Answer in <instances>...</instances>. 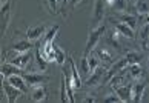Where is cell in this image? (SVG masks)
Returning a JSON list of instances; mask_svg holds the SVG:
<instances>
[{
  "mask_svg": "<svg viewBox=\"0 0 149 103\" xmlns=\"http://www.w3.org/2000/svg\"><path fill=\"white\" fill-rule=\"evenodd\" d=\"M104 31H106V26H104L103 23L100 25H97L95 28H92L91 32H89V35H88V42H86V48H85V56H88L94 48L97 46V43L100 42L102 39V35L104 34Z\"/></svg>",
  "mask_w": 149,
  "mask_h": 103,
  "instance_id": "6da1fadb",
  "label": "cell"
},
{
  "mask_svg": "<svg viewBox=\"0 0 149 103\" xmlns=\"http://www.w3.org/2000/svg\"><path fill=\"white\" fill-rule=\"evenodd\" d=\"M106 72H108L106 66H102L100 65L95 71H92L89 75H88L86 85L89 86V88H95V86H98V85H103L104 77H106Z\"/></svg>",
  "mask_w": 149,
  "mask_h": 103,
  "instance_id": "7a4b0ae2",
  "label": "cell"
},
{
  "mask_svg": "<svg viewBox=\"0 0 149 103\" xmlns=\"http://www.w3.org/2000/svg\"><path fill=\"white\" fill-rule=\"evenodd\" d=\"M31 60H32V52L26 51V52H17V56L14 58H11L9 62L13 65H15V66H19L20 69H26Z\"/></svg>",
  "mask_w": 149,
  "mask_h": 103,
  "instance_id": "3957f363",
  "label": "cell"
},
{
  "mask_svg": "<svg viewBox=\"0 0 149 103\" xmlns=\"http://www.w3.org/2000/svg\"><path fill=\"white\" fill-rule=\"evenodd\" d=\"M69 65H71V77H68V75H66V77H68L69 83L72 85L74 89H80L81 85H83V82H81V74L79 72V69H77L72 58H69Z\"/></svg>",
  "mask_w": 149,
  "mask_h": 103,
  "instance_id": "277c9868",
  "label": "cell"
},
{
  "mask_svg": "<svg viewBox=\"0 0 149 103\" xmlns=\"http://www.w3.org/2000/svg\"><path fill=\"white\" fill-rule=\"evenodd\" d=\"M2 91L5 93V95H6V99H8L9 103H14L22 94H23V91H20L19 88L13 86L9 82H6V83H3V85H2Z\"/></svg>",
  "mask_w": 149,
  "mask_h": 103,
  "instance_id": "5b68a950",
  "label": "cell"
},
{
  "mask_svg": "<svg viewBox=\"0 0 149 103\" xmlns=\"http://www.w3.org/2000/svg\"><path fill=\"white\" fill-rule=\"evenodd\" d=\"M148 88L146 82H139L137 80L135 83H132L131 86V94H132V102H141L143 100V95H145V89Z\"/></svg>",
  "mask_w": 149,
  "mask_h": 103,
  "instance_id": "8992f818",
  "label": "cell"
},
{
  "mask_svg": "<svg viewBox=\"0 0 149 103\" xmlns=\"http://www.w3.org/2000/svg\"><path fill=\"white\" fill-rule=\"evenodd\" d=\"M25 82L28 83V86H37V85H43L49 80V75L45 74H34V72H29V74H25L23 75Z\"/></svg>",
  "mask_w": 149,
  "mask_h": 103,
  "instance_id": "52a82bcc",
  "label": "cell"
},
{
  "mask_svg": "<svg viewBox=\"0 0 149 103\" xmlns=\"http://www.w3.org/2000/svg\"><path fill=\"white\" fill-rule=\"evenodd\" d=\"M45 34H46V26H45V25L29 26V28L26 29V37H28V40H31V42L38 40L40 37H43Z\"/></svg>",
  "mask_w": 149,
  "mask_h": 103,
  "instance_id": "ba28073f",
  "label": "cell"
},
{
  "mask_svg": "<svg viewBox=\"0 0 149 103\" xmlns=\"http://www.w3.org/2000/svg\"><path fill=\"white\" fill-rule=\"evenodd\" d=\"M48 99V91L43 85H37V86H32V91H31V100L36 102V103H40V102H45Z\"/></svg>",
  "mask_w": 149,
  "mask_h": 103,
  "instance_id": "9c48e42d",
  "label": "cell"
},
{
  "mask_svg": "<svg viewBox=\"0 0 149 103\" xmlns=\"http://www.w3.org/2000/svg\"><path fill=\"white\" fill-rule=\"evenodd\" d=\"M114 26H115V29H117L121 35L126 37V39H135L134 28H131L128 23H125V22L118 20V22H115V23H114Z\"/></svg>",
  "mask_w": 149,
  "mask_h": 103,
  "instance_id": "30bf717a",
  "label": "cell"
},
{
  "mask_svg": "<svg viewBox=\"0 0 149 103\" xmlns=\"http://www.w3.org/2000/svg\"><path fill=\"white\" fill-rule=\"evenodd\" d=\"M8 82L13 86H15V88H19L20 91H23V93L28 91V83L25 82V79H23V75H22V74L11 75V77H8Z\"/></svg>",
  "mask_w": 149,
  "mask_h": 103,
  "instance_id": "8fae6325",
  "label": "cell"
},
{
  "mask_svg": "<svg viewBox=\"0 0 149 103\" xmlns=\"http://www.w3.org/2000/svg\"><path fill=\"white\" fill-rule=\"evenodd\" d=\"M131 86H132V85H121V86H117V88H114V91H115V94H117L123 102H132Z\"/></svg>",
  "mask_w": 149,
  "mask_h": 103,
  "instance_id": "7c38bea8",
  "label": "cell"
},
{
  "mask_svg": "<svg viewBox=\"0 0 149 103\" xmlns=\"http://www.w3.org/2000/svg\"><path fill=\"white\" fill-rule=\"evenodd\" d=\"M14 74H22V69L19 66H15V65L13 63H2V80L3 79H8L11 77V75Z\"/></svg>",
  "mask_w": 149,
  "mask_h": 103,
  "instance_id": "4fadbf2b",
  "label": "cell"
},
{
  "mask_svg": "<svg viewBox=\"0 0 149 103\" xmlns=\"http://www.w3.org/2000/svg\"><path fill=\"white\" fill-rule=\"evenodd\" d=\"M11 5L9 2H6L5 5H2V34H5L8 29V25H9V13H11Z\"/></svg>",
  "mask_w": 149,
  "mask_h": 103,
  "instance_id": "5bb4252c",
  "label": "cell"
},
{
  "mask_svg": "<svg viewBox=\"0 0 149 103\" xmlns=\"http://www.w3.org/2000/svg\"><path fill=\"white\" fill-rule=\"evenodd\" d=\"M103 13H104V5L103 0H95V8H94V25H100V22L103 19Z\"/></svg>",
  "mask_w": 149,
  "mask_h": 103,
  "instance_id": "9a60e30c",
  "label": "cell"
},
{
  "mask_svg": "<svg viewBox=\"0 0 149 103\" xmlns=\"http://www.w3.org/2000/svg\"><path fill=\"white\" fill-rule=\"evenodd\" d=\"M95 56L100 58V62H103L104 63V66H111V65H114V56L109 51H106V49H98L97 52H95Z\"/></svg>",
  "mask_w": 149,
  "mask_h": 103,
  "instance_id": "2e32d148",
  "label": "cell"
},
{
  "mask_svg": "<svg viewBox=\"0 0 149 103\" xmlns=\"http://www.w3.org/2000/svg\"><path fill=\"white\" fill-rule=\"evenodd\" d=\"M126 71V69H125ZM125 71H120L114 75V77L109 80V85H111V88H117V86H121V85H126L128 82H126V75H125Z\"/></svg>",
  "mask_w": 149,
  "mask_h": 103,
  "instance_id": "e0dca14e",
  "label": "cell"
},
{
  "mask_svg": "<svg viewBox=\"0 0 149 103\" xmlns=\"http://www.w3.org/2000/svg\"><path fill=\"white\" fill-rule=\"evenodd\" d=\"M135 11L141 17H146L149 14V2L148 0H135Z\"/></svg>",
  "mask_w": 149,
  "mask_h": 103,
  "instance_id": "ac0fdd59",
  "label": "cell"
},
{
  "mask_svg": "<svg viewBox=\"0 0 149 103\" xmlns=\"http://www.w3.org/2000/svg\"><path fill=\"white\" fill-rule=\"evenodd\" d=\"M140 43H141V46L145 48V49L149 48V23L143 25V28L140 31Z\"/></svg>",
  "mask_w": 149,
  "mask_h": 103,
  "instance_id": "d6986e66",
  "label": "cell"
},
{
  "mask_svg": "<svg viewBox=\"0 0 149 103\" xmlns=\"http://www.w3.org/2000/svg\"><path fill=\"white\" fill-rule=\"evenodd\" d=\"M129 75L134 80H139L143 77V68L140 66V63H135V65H129Z\"/></svg>",
  "mask_w": 149,
  "mask_h": 103,
  "instance_id": "ffe728a7",
  "label": "cell"
},
{
  "mask_svg": "<svg viewBox=\"0 0 149 103\" xmlns=\"http://www.w3.org/2000/svg\"><path fill=\"white\" fill-rule=\"evenodd\" d=\"M118 20L125 22V23H128L131 28H135V26H137V17H135L134 14H129V13L120 14V15H118Z\"/></svg>",
  "mask_w": 149,
  "mask_h": 103,
  "instance_id": "44dd1931",
  "label": "cell"
},
{
  "mask_svg": "<svg viewBox=\"0 0 149 103\" xmlns=\"http://www.w3.org/2000/svg\"><path fill=\"white\" fill-rule=\"evenodd\" d=\"M60 100L69 102L68 100V89H66V74H62V80H60Z\"/></svg>",
  "mask_w": 149,
  "mask_h": 103,
  "instance_id": "7402d4cb",
  "label": "cell"
},
{
  "mask_svg": "<svg viewBox=\"0 0 149 103\" xmlns=\"http://www.w3.org/2000/svg\"><path fill=\"white\" fill-rule=\"evenodd\" d=\"M118 34L120 32L117 29H114L111 34L108 35V43L111 45L112 48H115V49H120V43H118Z\"/></svg>",
  "mask_w": 149,
  "mask_h": 103,
  "instance_id": "603a6c76",
  "label": "cell"
},
{
  "mask_svg": "<svg viewBox=\"0 0 149 103\" xmlns=\"http://www.w3.org/2000/svg\"><path fill=\"white\" fill-rule=\"evenodd\" d=\"M60 29V26L58 25H54L52 28H49L46 31V34L43 35V42H52L54 39H56V35H57V32Z\"/></svg>",
  "mask_w": 149,
  "mask_h": 103,
  "instance_id": "cb8c5ba5",
  "label": "cell"
},
{
  "mask_svg": "<svg viewBox=\"0 0 149 103\" xmlns=\"http://www.w3.org/2000/svg\"><path fill=\"white\" fill-rule=\"evenodd\" d=\"M54 49H56V62L62 66V65H65V62H66V54L58 45H56V43H54Z\"/></svg>",
  "mask_w": 149,
  "mask_h": 103,
  "instance_id": "d4e9b609",
  "label": "cell"
},
{
  "mask_svg": "<svg viewBox=\"0 0 149 103\" xmlns=\"http://www.w3.org/2000/svg\"><path fill=\"white\" fill-rule=\"evenodd\" d=\"M31 48H32V45L29 42H19L13 46V49L15 52H26V51H31Z\"/></svg>",
  "mask_w": 149,
  "mask_h": 103,
  "instance_id": "484cf974",
  "label": "cell"
},
{
  "mask_svg": "<svg viewBox=\"0 0 149 103\" xmlns=\"http://www.w3.org/2000/svg\"><path fill=\"white\" fill-rule=\"evenodd\" d=\"M126 58H128L129 65H135V63H140L141 54L137 52V51H128L126 52Z\"/></svg>",
  "mask_w": 149,
  "mask_h": 103,
  "instance_id": "4316f807",
  "label": "cell"
},
{
  "mask_svg": "<svg viewBox=\"0 0 149 103\" xmlns=\"http://www.w3.org/2000/svg\"><path fill=\"white\" fill-rule=\"evenodd\" d=\"M58 2L60 0H45V5L49 11V14H57L58 13Z\"/></svg>",
  "mask_w": 149,
  "mask_h": 103,
  "instance_id": "83f0119b",
  "label": "cell"
},
{
  "mask_svg": "<svg viewBox=\"0 0 149 103\" xmlns=\"http://www.w3.org/2000/svg\"><path fill=\"white\" fill-rule=\"evenodd\" d=\"M88 63H89V71L92 72V71H95V69L100 66V58H98L97 56H89L88 57Z\"/></svg>",
  "mask_w": 149,
  "mask_h": 103,
  "instance_id": "f1b7e54d",
  "label": "cell"
},
{
  "mask_svg": "<svg viewBox=\"0 0 149 103\" xmlns=\"http://www.w3.org/2000/svg\"><path fill=\"white\" fill-rule=\"evenodd\" d=\"M80 71H81V75H89V74H91V71H89V63H88V56H83V58H81Z\"/></svg>",
  "mask_w": 149,
  "mask_h": 103,
  "instance_id": "f546056e",
  "label": "cell"
},
{
  "mask_svg": "<svg viewBox=\"0 0 149 103\" xmlns=\"http://www.w3.org/2000/svg\"><path fill=\"white\" fill-rule=\"evenodd\" d=\"M126 2H129V0H115L114 8L117 9V11H126V9H128V5H126Z\"/></svg>",
  "mask_w": 149,
  "mask_h": 103,
  "instance_id": "4dcf8cb0",
  "label": "cell"
},
{
  "mask_svg": "<svg viewBox=\"0 0 149 103\" xmlns=\"http://www.w3.org/2000/svg\"><path fill=\"white\" fill-rule=\"evenodd\" d=\"M104 102L106 103H117V102H123L120 99V97L115 94V95H109V97H106V99H104Z\"/></svg>",
  "mask_w": 149,
  "mask_h": 103,
  "instance_id": "1f68e13d",
  "label": "cell"
},
{
  "mask_svg": "<svg viewBox=\"0 0 149 103\" xmlns=\"http://www.w3.org/2000/svg\"><path fill=\"white\" fill-rule=\"evenodd\" d=\"M68 3H69V6L72 8V9H75V8H79L80 5L83 3V0H69Z\"/></svg>",
  "mask_w": 149,
  "mask_h": 103,
  "instance_id": "d6a6232c",
  "label": "cell"
},
{
  "mask_svg": "<svg viewBox=\"0 0 149 103\" xmlns=\"http://www.w3.org/2000/svg\"><path fill=\"white\" fill-rule=\"evenodd\" d=\"M83 102H85V103H88V102H91V103H92V102H97V99H94V97H85Z\"/></svg>",
  "mask_w": 149,
  "mask_h": 103,
  "instance_id": "836d02e7",
  "label": "cell"
},
{
  "mask_svg": "<svg viewBox=\"0 0 149 103\" xmlns=\"http://www.w3.org/2000/svg\"><path fill=\"white\" fill-rule=\"evenodd\" d=\"M104 2H106L109 6H114V3H115V0H104Z\"/></svg>",
  "mask_w": 149,
  "mask_h": 103,
  "instance_id": "e575fe53",
  "label": "cell"
},
{
  "mask_svg": "<svg viewBox=\"0 0 149 103\" xmlns=\"http://www.w3.org/2000/svg\"><path fill=\"white\" fill-rule=\"evenodd\" d=\"M68 2H69V0H62V5H63V6H65V5L68 3Z\"/></svg>",
  "mask_w": 149,
  "mask_h": 103,
  "instance_id": "d590c367",
  "label": "cell"
},
{
  "mask_svg": "<svg viewBox=\"0 0 149 103\" xmlns=\"http://www.w3.org/2000/svg\"><path fill=\"white\" fill-rule=\"evenodd\" d=\"M146 23H149V14L146 15Z\"/></svg>",
  "mask_w": 149,
  "mask_h": 103,
  "instance_id": "8d00e7d4",
  "label": "cell"
},
{
  "mask_svg": "<svg viewBox=\"0 0 149 103\" xmlns=\"http://www.w3.org/2000/svg\"><path fill=\"white\" fill-rule=\"evenodd\" d=\"M6 2H9V0H2V5H5V3H6Z\"/></svg>",
  "mask_w": 149,
  "mask_h": 103,
  "instance_id": "74e56055",
  "label": "cell"
},
{
  "mask_svg": "<svg viewBox=\"0 0 149 103\" xmlns=\"http://www.w3.org/2000/svg\"><path fill=\"white\" fill-rule=\"evenodd\" d=\"M148 69H149V57H148Z\"/></svg>",
  "mask_w": 149,
  "mask_h": 103,
  "instance_id": "f35d334b",
  "label": "cell"
},
{
  "mask_svg": "<svg viewBox=\"0 0 149 103\" xmlns=\"http://www.w3.org/2000/svg\"><path fill=\"white\" fill-rule=\"evenodd\" d=\"M129 2H134V0H129Z\"/></svg>",
  "mask_w": 149,
  "mask_h": 103,
  "instance_id": "ab89813d",
  "label": "cell"
}]
</instances>
